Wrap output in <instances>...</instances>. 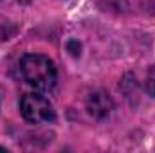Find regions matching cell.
<instances>
[{
	"label": "cell",
	"instance_id": "6da1fadb",
	"mask_svg": "<svg viewBox=\"0 0 155 153\" xmlns=\"http://www.w3.org/2000/svg\"><path fill=\"white\" fill-rule=\"evenodd\" d=\"M20 74L27 85L43 92L52 90L58 79L54 61L41 54H25L20 60Z\"/></svg>",
	"mask_w": 155,
	"mask_h": 153
},
{
	"label": "cell",
	"instance_id": "7a4b0ae2",
	"mask_svg": "<svg viewBox=\"0 0 155 153\" xmlns=\"http://www.w3.org/2000/svg\"><path fill=\"white\" fill-rule=\"evenodd\" d=\"M20 114L31 124H43L54 121V108L47 97L38 94H25L20 101Z\"/></svg>",
	"mask_w": 155,
	"mask_h": 153
},
{
	"label": "cell",
	"instance_id": "3957f363",
	"mask_svg": "<svg viewBox=\"0 0 155 153\" xmlns=\"http://www.w3.org/2000/svg\"><path fill=\"white\" fill-rule=\"evenodd\" d=\"M87 110L88 114L96 119H105L108 117L110 112L114 110V103L110 99V96L103 90H97V92H92L87 99Z\"/></svg>",
	"mask_w": 155,
	"mask_h": 153
},
{
	"label": "cell",
	"instance_id": "277c9868",
	"mask_svg": "<svg viewBox=\"0 0 155 153\" xmlns=\"http://www.w3.org/2000/svg\"><path fill=\"white\" fill-rule=\"evenodd\" d=\"M146 92L155 97V67L150 69V72H148V76H146Z\"/></svg>",
	"mask_w": 155,
	"mask_h": 153
}]
</instances>
